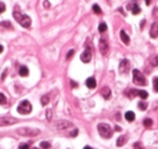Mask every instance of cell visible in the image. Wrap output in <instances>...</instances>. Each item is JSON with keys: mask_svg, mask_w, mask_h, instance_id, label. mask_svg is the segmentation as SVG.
Returning a JSON list of instances; mask_svg holds the SVG:
<instances>
[{"mask_svg": "<svg viewBox=\"0 0 158 149\" xmlns=\"http://www.w3.org/2000/svg\"><path fill=\"white\" fill-rule=\"evenodd\" d=\"M145 4H146L147 6H148V4H150V0H145Z\"/></svg>", "mask_w": 158, "mask_h": 149, "instance_id": "40", "label": "cell"}, {"mask_svg": "<svg viewBox=\"0 0 158 149\" xmlns=\"http://www.w3.org/2000/svg\"><path fill=\"white\" fill-rule=\"evenodd\" d=\"M17 122H19L17 119L11 118V117H2V118H0V126L13 125V124H15Z\"/></svg>", "mask_w": 158, "mask_h": 149, "instance_id": "6", "label": "cell"}, {"mask_svg": "<svg viewBox=\"0 0 158 149\" xmlns=\"http://www.w3.org/2000/svg\"><path fill=\"white\" fill-rule=\"evenodd\" d=\"M97 131H99V133L100 135L102 136L103 138H111L113 136V131L111 129V126L106 124V123H100L99 125H97Z\"/></svg>", "mask_w": 158, "mask_h": 149, "instance_id": "2", "label": "cell"}, {"mask_svg": "<svg viewBox=\"0 0 158 149\" xmlns=\"http://www.w3.org/2000/svg\"><path fill=\"white\" fill-rule=\"evenodd\" d=\"M138 96H140V98H142L143 100H145L147 97H148V94H147V92H145V90H139Z\"/></svg>", "mask_w": 158, "mask_h": 149, "instance_id": "20", "label": "cell"}, {"mask_svg": "<svg viewBox=\"0 0 158 149\" xmlns=\"http://www.w3.org/2000/svg\"><path fill=\"white\" fill-rule=\"evenodd\" d=\"M91 57H92L91 50H90V49H86L85 51L81 54L80 59H81V61L84 62V63H88V62H90V60H91Z\"/></svg>", "mask_w": 158, "mask_h": 149, "instance_id": "9", "label": "cell"}, {"mask_svg": "<svg viewBox=\"0 0 158 149\" xmlns=\"http://www.w3.org/2000/svg\"><path fill=\"white\" fill-rule=\"evenodd\" d=\"M0 25H1V26H6L7 28H11V27H12V25L10 24V22H7V21L1 22V23H0Z\"/></svg>", "mask_w": 158, "mask_h": 149, "instance_id": "29", "label": "cell"}, {"mask_svg": "<svg viewBox=\"0 0 158 149\" xmlns=\"http://www.w3.org/2000/svg\"><path fill=\"white\" fill-rule=\"evenodd\" d=\"M13 16H14V19H15L22 26L25 27V28H28V27L31 26V19L28 16H26V14L21 13V11L17 10V9H15V10L13 11Z\"/></svg>", "mask_w": 158, "mask_h": 149, "instance_id": "1", "label": "cell"}, {"mask_svg": "<svg viewBox=\"0 0 158 149\" xmlns=\"http://www.w3.org/2000/svg\"><path fill=\"white\" fill-rule=\"evenodd\" d=\"M101 95L103 96L105 99H109V98H111V95H112L111 89L108 87H103L101 89Z\"/></svg>", "mask_w": 158, "mask_h": 149, "instance_id": "14", "label": "cell"}, {"mask_svg": "<svg viewBox=\"0 0 158 149\" xmlns=\"http://www.w3.org/2000/svg\"><path fill=\"white\" fill-rule=\"evenodd\" d=\"M17 112L21 114H28L31 112V103L28 100H23L17 107Z\"/></svg>", "mask_w": 158, "mask_h": 149, "instance_id": "4", "label": "cell"}, {"mask_svg": "<svg viewBox=\"0 0 158 149\" xmlns=\"http://www.w3.org/2000/svg\"><path fill=\"white\" fill-rule=\"evenodd\" d=\"M2 51H3V47H2V46H1V45H0V54H1Z\"/></svg>", "mask_w": 158, "mask_h": 149, "instance_id": "39", "label": "cell"}, {"mask_svg": "<svg viewBox=\"0 0 158 149\" xmlns=\"http://www.w3.org/2000/svg\"><path fill=\"white\" fill-rule=\"evenodd\" d=\"M47 119H48V120H51V111L50 110L47 111Z\"/></svg>", "mask_w": 158, "mask_h": 149, "instance_id": "36", "label": "cell"}, {"mask_svg": "<svg viewBox=\"0 0 158 149\" xmlns=\"http://www.w3.org/2000/svg\"><path fill=\"white\" fill-rule=\"evenodd\" d=\"M134 149H144V148H143L142 144H140V143H135V144H134Z\"/></svg>", "mask_w": 158, "mask_h": 149, "instance_id": "34", "label": "cell"}, {"mask_svg": "<svg viewBox=\"0 0 158 149\" xmlns=\"http://www.w3.org/2000/svg\"><path fill=\"white\" fill-rule=\"evenodd\" d=\"M129 70H130V62L127 59H123L119 64V72L126 74V73L129 72Z\"/></svg>", "mask_w": 158, "mask_h": 149, "instance_id": "7", "label": "cell"}, {"mask_svg": "<svg viewBox=\"0 0 158 149\" xmlns=\"http://www.w3.org/2000/svg\"><path fill=\"white\" fill-rule=\"evenodd\" d=\"M17 134L22 135V136H36L40 133L39 130H35V129H31V127H21L16 131Z\"/></svg>", "mask_w": 158, "mask_h": 149, "instance_id": "5", "label": "cell"}, {"mask_svg": "<svg viewBox=\"0 0 158 149\" xmlns=\"http://www.w3.org/2000/svg\"><path fill=\"white\" fill-rule=\"evenodd\" d=\"M143 123H144V125L146 126V127H150L152 124H153V121H152V119H145Z\"/></svg>", "mask_w": 158, "mask_h": 149, "instance_id": "27", "label": "cell"}, {"mask_svg": "<svg viewBox=\"0 0 158 149\" xmlns=\"http://www.w3.org/2000/svg\"><path fill=\"white\" fill-rule=\"evenodd\" d=\"M86 85H87V87L91 88V89L95 88V86H97V82L94 80V77H89V78H87V81H86Z\"/></svg>", "mask_w": 158, "mask_h": 149, "instance_id": "13", "label": "cell"}, {"mask_svg": "<svg viewBox=\"0 0 158 149\" xmlns=\"http://www.w3.org/2000/svg\"><path fill=\"white\" fill-rule=\"evenodd\" d=\"M132 74H133V83L135 85H140V86H144L146 85V80H145V76L143 75L142 73L140 72L139 70L134 69L132 71Z\"/></svg>", "mask_w": 158, "mask_h": 149, "instance_id": "3", "label": "cell"}, {"mask_svg": "<svg viewBox=\"0 0 158 149\" xmlns=\"http://www.w3.org/2000/svg\"><path fill=\"white\" fill-rule=\"evenodd\" d=\"M106 30H107L106 23H104V22L100 23V25H99V32H100V33H104V32H106Z\"/></svg>", "mask_w": 158, "mask_h": 149, "instance_id": "19", "label": "cell"}, {"mask_svg": "<svg viewBox=\"0 0 158 149\" xmlns=\"http://www.w3.org/2000/svg\"><path fill=\"white\" fill-rule=\"evenodd\" d=\"M43 6H45L47 9H49L50 8V2H49L48 0H46V1H43Z\"/></svg>", "mask_w": 158, "mask_h": 149, "instance_id": "35", "label": "cell"}, {"mask_svg": "<svg viewBox=\"0 0 158 149\" xmlns=\"http://www.w3.org/2000/svg\"><path fill=\"white\" fill-rule=\"evenodd\" d=\"M126 141H127V136H125V135H123V136H120L118 139H117V146L118 147H121L123 145H125L126 144Z\"/></svg>", "mask_w": 158, "mask_h": 149, "instance_id": "17", "label": "cell"}, {"mask_svg": "<svg viewBox=\"0 0 158 149\" xmlns=\"http://www.w3.org/2000/svg\"><path fill=\"white\" fill-rule=\"evenodd\" d=\"M19 149H29V146L27 145V144H21L19 146Z\"/></svg>", "mask_w": 158, "mask_h": 149, "instance_id": "33", "label": "cell"}, {"mask_svg": "<svg viewBox=\"0 0 158 149\" xmlns=\"http://www.w3.org/2000/svg\"><path fill=\"white\" fill-rule=\"evenodd\" d=\"M72 126V123L70 122H67V121H58V122L55 123V127L58 129V130H66L67 127H70Z\"/></svg>", "mask_w": 158, "mask_h": 149, "instance_id": "10", "label": "cell"}, {"mask_svg": "<svg viewBox=\"0 0 158 149\" xmlns=\"http://www.w3.org/2000/svg\"><path fill=\"white\" fill-rule=\"evenodd\" d=\"M33 149H38V148H36V147H34V148H33Z\"/></svg>", "mask_w": 158, "mask_h": 149, "instance_id": "42", "label": "cell"}, {"mask_svg": "<svg viewBox=\"0 0 158 149\" xmlns=\"http://www.w3.org/2000/svg\"><path fill=\"white\" fill-rule=\"evenodd\" d=\"M7 102V98H6V96L3 94H1L0 93V105H4V103Z\"/></svg>", "mask_w": 158, "mask_h": 149, "instance_id": "28", "label": "cell"}, {"mask_svg": "<svg viewBox=\"0 0 158 149\" xmlns=\"http://www.w3.org/2000/svg\"><path fill=\"white\" fill-rule=\"evenodd\" d=\"M138 93H139V90H136V89H130L128 96H129V98H134L135 96H138Z\"/></svg>", "mask_w": 158, "mask_h": 149, "instance_id": "22", "label": "cell"}, {"mask_svg": "<svg viewBox=\"0 0 158 149\" xmlns=\"http://www.w3.org/2000/svg\"><path fill=\"white\" fill-rule=\"evenodd\" d=\"M70 85H72V87H77L78 85H77V83H75V82H74V81H70Z\"/></svg>", "mask_w": 158, "mask_h": 149, "instance_id": "37", "label": "cell"}, {"mask_svg": "<svg viewBox=\"0 0 158 149\" xmlns=\"http://www.w3.org/2000/svg\"><path fill=\"white\" fill-rule=\"evenodd\" d=\"M125 118H126V120H127L128 122H133L135 119V114L134 112H132V111H128V112H126V114H125Z\"/></svg>", "mask_w": 158, "mask_h": 149, "instance_id": "16", "label": "cell"}, {"mask_svg": "<svg viewBox=\"0 0 158 149\" xmlns=\"http://www.w3.org/2000/svg\"><path fill=\"white\" fill-rule=\"evenodd\" d=\"M40 147L42 149H50L51 144L49 141H41V143H40Z\"/></svg>", "mask_w": 158, "mask_h": 149, "instance_id": "21", "label": "cell"}, {"mask_svg": "<svg viewBox=\"0 0 158 149\" xmlns=\"http://www.w3.org/2000/svg\"><path fill=\"white\" fill-rule=\"evenodd\" d=\"M99 48H100V51H101V54H107L108 49H109L107 40L104 39V38H101L100 44H99Z\"/></svg>", "mask_w": 158, "mask_h": 149, "instance_id": "8", "label": "cell"}, {"mask_svg": "<svg viewBox=\"0 0 158 149\" xmlns=\"http://www.w3.org/2000/svg\"><path fill=\"white\" fill-rule=\"evenodd\" d=\"M120 38H121V40H123V44L129 45V42H130V38H129V36H128L127 33L123 31V30H121V31H120Z\"/></svg>", "mask_w": 158, "mask_h": 149, "instance_id": "15", "label": "cell"}, {"mask_svg": "<svg viewBox=\"0 0 158 149\" xmlns=\"http://www.w3.org/2000/svg\"><path fill=\"white\" fill-rule=\"evenodd\" d=\"M153 85H154V90L158 93V77H154L153 80Z\"/></svg>", "mask_w": 158, "mask_h": 149, "instance_id": "25", "label": "cell"}, {"mask_svg": "<svg viewBox=\"0 0 158 149\" xmlns=\"http://www.w3.org/2000/svg\"><path fill=\"white\" fill-rule=\"evenodd\" d=\"M152 63H153V65H158V56H156V57H154L153 59H152Z\"/></svg>", "mask_w": 158, "mask_h": 149, "instance_id": "30", "label": "cell"}, {"mask_svg": "<svg viewBox=\"0 0 158 149\" xmlns=\"http://www.w3.org/2000/svg\"><path fill=\"white\" fill-rule=\"evenodd\" d=\"M19 75H21V76H27V75H28V73H29V71H28V69H27L26 66H21V68H19Z\"/></svg>", "mask_w": 158, "mask_h": 149, "instance_id": "18", "label": "cell"}, {"mask_svg": "<svg viewBox=\"0 0 158 149\" xmlns=\"http://www.w3.org/2000/svg\"><path fill=\"white\" fill-rule=\"evenodd\" d=\"M150 35L152 38H157L158 37V22H154L150 27Z\"/></svg>", "mask_w": 158, "mask_h": 149, "instance_id": "11", "label": "cell"}, {"mask_svg": "<svg viewBox=\"0 0 158 149\" xmlns=\"http://www.w3.org/2000/svg\"><path fill=\"white\" fill-rule=\"evenodd\" d=\"M4 10H6V6H4L3 2H0V14L2 13V12H4Z\"/></svg>", "mask_w": 158, "mask_h": 149, "instance_id": "32", "label": "cell"}, {"mask_svg": "<svg viewBox=\"0 0 158 149\" xmlns=\"http://www.w3.org/2000/svg\"><path fill=\"white\" fill-rule=\"evenodd\" d=\"M93 11L97 14H102V10H101L100 6H97V4H93Z\"/></svg>", "mask_w": 158, "mask_h": 149, "instance_id": "24", "label": "cell"}, {"mask_svg": "<svg viewBox=\"0 0 158 149\" xmlns=\"http://www.w3.org/2000/svg\"><path fill=\"white\" fill-rule=\"evenodd\" d=\"M146 107H147V103L145 101H140L139 102V108L141 110H146Z\"/></svg>", "mask_w": 158, "mask_h": 149, "instance_id": "26", "label": "cell"}, {"mask_svg": "<svg viewBox=\"0 0 158 149\" xmlns=\"http://www.w3.org/2000/svg\"><path fill=\"white\" fill-rule=\"evenodd\" d=\"M84 149H93V148H91V147H90V146H86L85 148Z\"/></svg>", "mask_w": 158, "mask_h": 149, "instance_id": "41", "label": "cell"}, {"mask_svg": "<svg viewBox=\"0 0 158 149\" xmlns=\"http://www.w3.org/2000/svg\"><path fill=\"white\" fill-rule=\"evenodd\" d=\"M154 16H157L158 18V8L154 9Z\"/></svg>", "mask_w": 158, "mask_h": 149, "instance_id": "38", "label": "cell"}, {"mask_svg": "<svg viewBox=\"0 0 158 149\" xmlns=\"http://www.w3.org/2000/svg\"><path fill=\"white\" fill-rule=\"evenodd\" d=\"M49 103V96H42L41 97V105L42 106H47Z\"/></svg>", "mask_w": 158, "mask_h": 149, "instance_id": "23", "label": "cell"}, {"mask_svg": "<svg viewBox=\"0 0 158 149\" xmlns=\"http://www.w3.org/2000/svg\"><path fill=\"white\" fill-rule=\"evenodd\" d=\"M74 52H75V50L74 49H72V50H70V51H68V54H67V60H70V58L73 57V54H74Z\"/></svg>", "mask_w": 158, "mask_h": 149, "instance_id": "31", "label": "cell"}, {"mask_svg": "<svg viewBox=\"0 0 158 149\" xmlns=\"http://www.w3.org/2000/svg\"><path fill=\"white\" fill-rule=\"evenodd\" d=\"M128 10H131L133 14H139L140 12H141V9H140V7L136 4H134V2H133V4H128Z\"/></svg>", "mask_w": 158, "mask_h": 149, "instance_id": "12", "label": "cell"}]
</instances>
